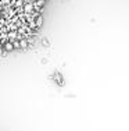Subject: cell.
Instances as JSON below:
<instances>
[{
  "mask_svg": "<svg viewBox=\"0 0 129 131\" xmlns=\"http://www.w3.org/2000/svg\"><path fill=\"white\" fill-rule=\"evenodd\" d=\"M0 18H2V14H0Z\"/></svg>",
  "mask_w": 129,
  "mask_h": 131,
  "instance_id": "cell-8",
  "label": "cell"
},
{
  "mask_svg": "<svg viewBox=\"0 0 129 131\" xmlns=\"http://www.w3.org/2000/svg\"><path fill=\"white\" fill-rule=\"evenodd\" d=\"M13 46H14V49H20V41H13Z\"/></svg>",
  "mask_w": 129,
  "mask_h": 131,
  "instance_id": "cell-4",
  "label": "cell"
},
{
  "mask_svg": "<svg viewBox=\"0 0 129 131\" xmlns=\"http://www.w3.org/2000/svg\"><path fill=\"white\" fill-rule=\"evenodd\" d=\"M43 46H50V42L47 39H43Z\"/></svg>",
  "mask_w": 129,
  "mask_h": 131,
  "instance_id": "cell-7",
  "label": "cell"
},
{
  "mask_svg": "<svg viewBox=\"0 0 129 131\" xmlns=\"http://www.w3.org/2000/svg\"><path fill=\"white\" fill-rule=\"evenodd\" d=\"M4 50H6V52H13V50H14L13 43H11V42H6L4 43Z\"/></svg>",
  "mask_w": 129,
  "mask_h": 131,
  "instance_id": "cell-1",
  "label": "cell"
},
{
  "mask_svg": "<svg viewBox=\"0 0 129 131\" xmlns=\"http://www.w3.org/2000/svg\"><path fill=\"white\" fill-rule=\"evenodd\" d=\"M35 24H36V27H42V24H43V17H42V16H38L36 20H35Z\"/></svg>",
  "mask_w": 129,
  "mask_h": 131,
  "instance_id": "cell-2",
  "label": "cell"
},
{
  "mask_svg": "<svg viewBox=\"0 0 129 131\" xmlns=\"http://www.w3.org/2000/svg\"><path fill=\"white\" fill-rule=\"evenodd\" d=\"M32 7H33L32 4H26V6H25V10H26V11H31V10H32Z\"/></svg>",
  "mask_w": 129,
  "mask_h": 131,
  "instance_id": "cell-6",
  "label": "cell"
},
{
  "mask_svg": "<svg viewBox=\"0 0 129 131\" xmlns=\"http://www.w3.org/2000/svg\"><path fill=\"white\" fill-rule=\"evenodd\" d=\"M28 41L26 39H21L20 41V47H21V49H26V47H28Z\"/></svg>",
  "mask_w": 129,
  "mask_h": 131,
  "instance_id": "cell-3",
  "label": "cell"
},
{
  "mask_svg": "<svg viewBox=\"0 0 129 131\" xmlns=\"http://www.w3.org/2000/svg\"><path fill=\"white\" fill-rule=\"evenodd\" d=\"M45 3H46V0H38V6H39V7H43Z\"/></svg>",
  "mask_w": 129,
  "mask_h": 131,
  "instance_id": "cell-5",
  "label": "cell"
}]
</instances>
